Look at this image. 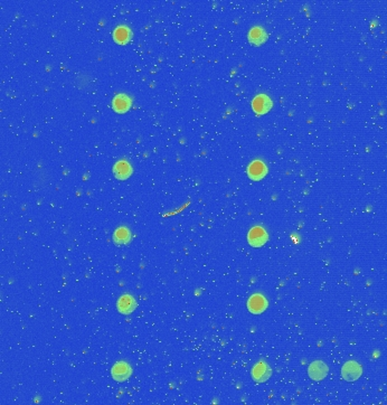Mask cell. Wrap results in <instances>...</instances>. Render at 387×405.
<instances>
[{
    "label": "cell",
    "instance_id": "cell-5",
    "mask_svg": "<svg viewBox=\"0 0 387 405\" xmlns=\"http://www.w3.org/2000/svg\"><path fill=\"white\" fill-rule=\"evenodd\" d=\"M272 370L266 363H257L252 369V377L256 383H264L271 377Z\"/></svg>",
    "mask_w": 387,
    "mask_h": 405
},
{
    "label": "cell",
    "instance_id": "cell-14",
    "mask_svg": "<svg viewBox=\"0 0 387 405\" xmlns=\"http://www.w3.org/2000/svg\"><path fill=\"white\" fill-rule=\"evenodd\" d=\"M113 241L119 245L128 244L131 241V232L128 227L120 226L114 231L113 233Z\"/></svg>",
    "mask_w": 387,
    "mask_h": 405
},
{
    "label": "cell",
    "instance_id": "cell-10",
    "mask_svg": "<svg viewBox=\"0 0 387 405\" xmlns=\"http://www.w3.org/2000/svg\"><path fill=\"white\" fill-rule=\"evenodd\" d=\"M113 172L118 179L125 180L132 175V167L126 160H119L113 166Z\"/></svg>",
    "mask_w": 387,
    "mask_h": 405
},
{
    "label": "cell",
    "instance_id": "cell-1",
    "mask_svg": "<svg viewBox=\"0 0 387 405\" xmlns=\"http://www.w3.org/2000/svg\"><path fill=\"white\" fill-rule=\"evenodd\" d=\"M361 374H363V369H361L360 365L355 362V360H349L344 364L341 368V375L342 378L347 382H355L358 379Z\"/></svg>",
    "mask_w": 387,
    "mask_h": 405
},
{
    "label": "cell",
    "instance_id": "cell-13",
    "mask_svg": "<svg viewBox=\"0 0 387 405\" xmlns=\"http://www.w3.org/2000/svg\"><path fill=\"white\" fill-rule=\"evenodd\" d=\"M266 39H267V34L262 27H259V26L253 27L249 33V41L251 44H253V45H256V46L262 45L263 43L266 42Z\"/></svg>",
    "mask_w": 387,
    "mask_h": 405
},
{
    "label": "cell",
    "instance_id": "cell-8",
    "mask_svg": "<svg viewBox=\"0 0 387 405\" xmlns=\"http://www.w3.org/2000/svg\"><path fill=\"white\" fill-rule=\"evenodd\" d=\"M252 108L253 111L257 113V115H265L271 110L272 101L267 95L260 94L254 97V100L252 102Z\"/></svg>",
    "mask_w": 387,
    "mask_h": 405
},
{
    "label": "cell",
    "instance_id": "cell-11",
    "mask_svg": "<svg viewBox=\"0 0 387 405\" xmlns=\"http://www.w3.org/2000/svg\"><path fill=\"white\" fill-rule=\"evenodd\" d=\"M132 38V32L131 29L125 25H120L118 26L113 32V39L116 41V43L121 44V45H125V44L129 43Z\"/></svg>",
    "mask_w": 387,
    "mask_h": 405
},
{
    "label": "cell",
    "instance_id": "cell-2",
    "mask_svg": "<svg viewBox=\"0 0 387 405\" xmlns=\"http://www.w3.org/2000/svg\"><path fill=\"white\" fill-rule=\"evenodd\" d=\"M267 240H269V235H267L266 231L261 226H254L250 230L249 234H247V241L249 244L253 248H261L264 245Z\"/></svg>",
    "mask_w": 387,
    "mask_h": 405
},
{
    "label": "cell",
    "instance_id": "cell-12",
    "mask_svg": "<svg viewBox=\"0 0 387 405\" xmlns=\"http://www.w3.org/2000/svg\"><path fill=\"white\" fill-rule=\"evenodd\" d=\"M131 98L126 94H118L112 101V108L117 113H126L131 107Z\"/></svg>",
    "mask_w": 387,
    "mask_h": 405
},
{
    "label": "cell",
    "instance_id": "cell-4",
    "mask_svg": "<svg viewBox=\"0 0 387 405\" xmlns=\"http://www.w3.org/2000/svg\"><path fill=\"white\" fill-rule=\"evenodd\" d=\"M111 374L113 379H116L117 382H125L131 376L132 368L126 362H118L117 364L113 365Z\"/></svg>",
    "mask_w": 387,
    "mask_h": 405
},
{
    "label": "cell",
    "instance_id": "cell-6",
    "mask_svg": "<svg viewBox=\"0 0 387 405\" xmlns=\"http://www.w3.org/2000/svg\"><path fill=\"white\" fill-rule=\"evenodd\" d=\"M266 308H267V300L260 293L251 295L249 301H247V309L254 315L262 314Z\"/></svg>",
    "mask_w": 387,
    "mask_h": 405
},
{
    "label": "cell",
    "instance_id": "cell-7",
    "mask_svg": "<svg viewBox=\"0 0 387 405\" xmlns=\"http://www.w3.org/2000/svg\"><path fill=\"white\" fill-rule=\"evenodd\" d=\"M267 172V168L264 162L261 160H254L252 161L250 166L247 167V175L253 180H261L264 178V176Z\"/></svg>",
    "mask_w": 387,
    "mask_h": 405
},
{
    "label": "cell",
    "instance_id": "cell-3",
    "mask_svg": "<svg viewBox=\"0 0 387 405\" xmlns=\"http://www.w3.org/2000/svg\"><path fill=\"white\" fill-rule=\"evenodd\" d=\"M329 372V368L327 365L321 362V360H316V362L311 363L309 368H308V374H309V376L311 379H314V381H322V379L326 378L327 375H328Z\"/></svg>",
    "mask_w": 387,
    "mask_h": 405
},
{
    "label": "cell",
    "instance_id": "cell-9",
    "mask_svg": "<svg viewBox=\"0 0 387 405\" xmlns=\"http://www.w3.org/2000/svg\"><path fill=\"white\" fill-rule=\"evenodd\" d=\"M118 310L123 315H129L135 311L137 308V302L135 298L130 294H123L122 297L119 298L117 303Z\"/></svg>",
    "mask_w": 387,
    "mask_h": 405
}]
</instances>
